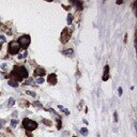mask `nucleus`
<instances>
[{
	"instance_id": "b1692460",
	"label": "nucleus",
	"mask_w": 137,
	"mask_h": 137,
	"mask_svg": "<svg viewBox=\"0 0 137 137\" xmlns=\"http://www.w3.org/2000/svg\"><path fill=\"white\" fill-rule=\"evenodd\" d=\"M5 123V121L4 120H2V121H0V129H2V126H3V124Z\"/></svg>"
},
{
	"instance_id": "412c9836",
	"label": "nucleus",
	"mask_w": 137,
	"mask_h": 137,
	"mask_svg": "<svg viewBox=\"0 0 137 137\" xmlns=\"http://www.w3.org/2000/svg\"><path fill=\"white\" fill-rule=\"evenodd\" d=\"M36 84H43V83H44V78H38L36 80Z\"/></svg>"
},
{
	"instance_id": "20e7f679",
	"label": "nucleus",
	"mask_w": 137,
	"mask_h": 137,
	"mask_svg": "<svg viewBox=\"0 0 137 137\" xmlns=\"http://www.w3.org/2000/svg\"><path fill=\"white\" fill-rule=\"evenodd\" d=\"M19 49H20V46L17 42H10L9 43L8 50L10 53V55H17L19 53Z\"/></svg>"
},
{
	"instance_id": "393cba45",
	"label": "nucleus",
	"mask_w": 137,
	"mask_h": 137,
	"mask_svg": "<svg viewBox=\"0 0 137 137\" xmlns=\"http://www.w3.org/2000/svg\"><path fill=\"white\" fill-rule=\"evenodd\" d=\"M114 117H115V121L117 122L118 121V115H117V112H115V114H114Z\"/></svg>"
},
{
	"instance_id": "4be33fe9",
	"label": "nucleus",
	"mask_w": 137,
	"mask_h": 137,
	"mask_svg": "<svg viewBox=\"0 0 137 137\" xmlns=\"http://www.w3.org/2000/svg\"><path fill=\"white\" fill-rule=\"evenodd\" d=\"M7 68H8V64H7V63H2V64H1V68H2L3 71H5V70H7Z\"/></svg>"
},
{
	"instance_id": "39448f33",
	"label": "nucleus",
	"mask_w": 137,
	"mask_h": 137,
	"mask_svg": "<svg viewBox=\"0 0 137 137\" xmlns=\"http://www.w3.org/2000/svg\"><path fill=\"white\" fill-rule=\"evenodd\" d=\"M70 38H71V31H68V28L63 29V31H62V33H61V36H60L61 42L63 44H65L66 42L70 40Z\"/></svg>"
},
{
	"instance_id": "ddd939ff",
	"label": "nucleus",
	"mask_w": 137,
	"mask_h": 137,
	"mask_svg": "<svg viewBox=\"0 0 137 137\" xmlns=\"http://www.w3.org/2000/svg\"><path fill=\"white\" fill-rule=\"evenodd\" d=\"M14 104H15V100L13 99V97H10V99H9V102H8V106L12 107Z\"/></svg>"
},
{
	"instance_id": "f3484780",
	"label": "nucleus",
	"mask_w": 137,
	"mask_h": 137,
	"mask_svg": "<svg viewBox=\"0 0 137 137\" xmlns=\"http://www.w3.org/2000/svg\"><path fill=\"white\" fill-rule=\"evenodd\" d=\"M42 122H43L44 124L48 125V126H50V125H51V121H48L47 119H43V120H42Z\"/></svg>"
},
{
	"instance_id": "aec40b11",
	"label": "nucleus",
	"mask_w": 137,
	"mask_h": 137,
	"mask_svg": "<svg viewBox=\"0 0 137 137\" xmlns=\"http://www.w3.org/2000/svg\"><path fill=\"white\" fill-rule=\"evenodd\" d=\"M31 84H33V79L32 78H28L27 80L25 81V85H31Z\"/></svg>"
},
{
	"instance_id": "2eb2a0df",
	"label": "nucleus",
	"mask_w": 137,
	"mask_h": 137,
	"mask_svg": "<svg viewBox=\"0 0 137 137\" xmlns=\"http://www.w3.org/2000/svg\"><path fill=\"white\" fill-rule=\"evenodd\" d=\"M72 20H73V15L68 14V19H66V22H68V25H71V24H72Z\"/></svg>"
},
{
	"instance_id": "6ab92c4d",
	"label": "nucleus",
	"mask_w": 137,
	"mask_h": 137,
	"mask_svg": "<svg viewBox=\"0 0 137 137\" xmlns=\"http://www.w3.org/2000/svg\"><path fill=\"white\" fill-rule=\"evenodd\" d=\"M27 55H28V53H27V51H25V53L23 54V55H18V59H23V58H26V57H27Z\"/></svg>"
},
{
	"instance_id": "7ed1b4c3",
	"label": "nucleus",
	"mask_w": 137,
	"mask_h": 137,
	"mask_svg": "<svg viewBox=\"0 0 137 137\" xmlns=\"http://www.w3.org/2000/svg\"><path fill=\"white\" fill-rule=\"evenodd\" d=\"M30 41H31L30 36H28V34H24V36L18 38L17 43L19 44V46L22 47V48L26 49L29 46V44H30Z\"/></svg>"
},
{
	"instance_id": "a878e982",
	"label": "nucleus",
	"mask_w": 137,
	"mask_h": 137,
	"mask_svg": "<svg viewBox=\"0 0 137 137\" xmlns=\"http://www.w3.org/2000/svg\"><path fill=\"white\" fill-rule=\"evenodd\" d=\"M63 112H65V115H70V110H68V109H65V108H64Z\"/></svg>"
},
{
	"instance_id": "a211bd4d",
	"label": "nucleus",
	"mask_w": 137,
	"mask_h": 137,
	"mask_svg": "<svg viewBox=\"0 0 137 137\" xmlns=\"http://www.w3.org/2000/svg\"><path fill=\"white\" fill-rule=\"evenodd\" d=\"M26 93L28 94V95H30V97H36V92H32V91H29V90H27V91H26Z\"/></svg>"
},
{
	"instance_id": "dca6fc26",
	"label": "nucleus",
	"mask_w": 137,
	"mask_h": 137,
	"mask_svg": "<svg viewBox=\"0 0 137 137\" xmlns=\"http://www.w3.org/2000/svg\"><path fill=\"white\" fill-rule=\"evenodd\" d=\"M17 123H18V120H16V119L11 120V125H12L13 127H15L16 125H17Z\"/></svg>"
},
{
	"instance_id": "f8f14e48",
	"label": "nucleus",
	"mask_w": 137,
	"mask_h": 137,
	"mask_svg": "<svg viewBox=\"0 0 137 137\" xmlns=\"http://www.w3.org/2000/svg\"><path fill=\"white\" fill-rule=\"evenodd\" d=\"M33 106L36 107V108H39V109H42V108H43V105L41 104L39 101H36V102H34V103H33Z\"/></svg>"
},
{
	"instance_id": "1a4fd4ad",
	"label": "nucleus",
	"mask_w": 137,
	"mask_h": 137,
	"mask_svg": "<svg viewBox=\"0 0 137 137\" xmlns=\"http://www.w3.org/2000/svg\"><path fill=\"white\" fill-rule=\"evenodd\" d=\"M63 54L65 55V56H68V57H72L74 55V51H73V49H65V50L63 51Z\"/></svg>"
},
{
	"instance_id": "6e6552de",
	"label": "nucleus",
	"mask_w": 137,
	"mask_h": 137,
	"mask_svg": "<svg viewBox=\"0 0 137 137\" xmlns=\"http://www.w3.org/2000/svg\"><path fill=\"white\" fill-rule=\"evenodd\" d=\"M108 78H109V66L108 65H105L104 74H103V80L106 81V80H108Z\"/></svg>"
},
{
	"instance_id": "f257e3e1",
	"label": "nucleus",
	"mask_w": 137,
	"mask_h": 137,
	"mask_svg": "<svg viewBox=\"0 0 137 137\" xmlns=\"http://www.w3.org/2000/svg\"><path fill=\"white\" fill-rule=\"evenodd\" d=\"M10 75L11 77L15 78V80L18 83V81H22L26 77H28V71L24 66H15Z\"/></svg>"
},
{
	"instance_id": "c85d7f7f",
	"label": "nucleus",
	"mask_w": 137,
	"mask_h": 137,
	"mask_svg": "<svg viewBox=\"0 0 137 137\" xmlns=\"http://www.w3.org/2000/svg\"><path fill=\"white\" fill-rule=\"evenodd\" d=\"M118 92H119V95H121V94H122V89L119 88V89H118Z\"/></svg>"
},
{
	"instance_id": "423d86ee",
	"label": "nucleus",
	"mask_w": 137,
	"mask_h": 137,
	"mask_svg": "<svg viewBox=\"0 0 137 137\" xmlns=\"http://www.w3.org/2000/svg\"><path fill=\"white\" fill-rule=\"evenodd\" d=\"M45 70L42 68H38L34 70V72H33V75L34 76H43V75H45Z\"/></svg>"
},
{
	"instance_id": "5701e85b",
	"label": "nucleus",
	"mask_w": 137,
	"mask_h": 137,
	"mask_svg": "<svg viewBox=\"0 0 137 137\" xmlns=\"http://www.w3.org/2000/svg\"><path fill=\"white\" fill-rule=\"evenodd\" d=\"M49 112H53V114H54V115H55V116H57V117H58V116H59V115H58V114H57V112H55V110H54V109H49Z\"/></svg>"
},
{
	"instance_id": "9b49d317",
	"label": "nucleus",
	"mask_w": 137,
	"mask_h": 137,
	"mask_svg": "<svg viewBox=\"0 0 137 137\" xmlns=\"http://www.w3.org/2000/svg\"><path fill=\"white\" fill-rule=\"evenodd\" d=\"M72 3L74 5H76L78 9H83V2H80V1H72Z\"/></svg>"
},
{
	"instance_id": "4468645a",
	"label": "nucleus",
	"mask_w": 137,
	"mask_h": 137,
	"mask_svg": "<svg viewBox=\"0 0 137 137\" xmlns=\"http://www.w3.org/2000/svg\"><path fill=\"white\" fill-rule=\"evenodd\" d=\"M80 133H81V135H84V136H87L88 135V130L86 129V127H83V129L80 130Z\"/></svg>"
},
{
	"instance_id": "f03ea898",
	"label": "nucleus",
	"mask_w": 137,
	"mask_h": 137,
	"mask_svg": "<svg viewBox=\"0 0 137 137\" xmlns=\"http://www.w3.org/2000/svg\"><path fill=\"white\" fill-rule=\"evenodd\" d=\"M23 125L26 129V131H28V132H32V131H34L36 129H38V123H36V121L27 119V118L23 120Z\"/></svg>"
},
{
	"instance_id": "c756f323",
	"label": "nucleus",
	"mask_w": 137,
	"mask_h": 137,
	"mask_svg": "<svg viewBox=\"0 0 137 137\" xmlns=\"http://www.w3.org/2000/svg\"><path fill=\"white\" fill-rule=\"evenodd\" d=\"M0 39L2 41H5V38H4V36H0Z\"/></svg>"
},
{
	"instance_id": "0eeeda50",
	"label": "nucleus",
	"mask_w": 137,
	"mask_h": 137,
	"mask_svg": "<svg viewBox=\"0 0 137 137\" xmlns=\"http://www.w3.org/2000/svg\"><path fill=\"white\" fill-rule=\"evenodd\" d=\"M48 83L50 85H56L57 84V76H56V74H49L48 75Z\"/></svg>"
},
{
	"instance_id": "7c9ffc66",
	"label": "nucleus",
	"mask_w": 137,
	"mask_h": 137,
	"mask_svg": "<svg viewBox=\"0 0 137 137\" xmlns=\"http://www.w3.org/2000/svg\"><path fill=\"white\" fill-rule=\"evenodd\" d=\"M1 47H2V44L0 43V49H1Z\"/></svg>"
},
{
	"instance_id": "9d476101",
	"label": "nucleus",
	"mask_w": 137,
	"mask_h": 137,
	"mask_svg": "<svg viewBox=\"0 0 137 137\" xmlns=\"http://www.w3.org/2000/svg\"><path fill=\"white\" fill-rule=\"evenodd\" d=\"M9 85L12 86V87H14V88L18 87V83L16 80H13V79H10V80H9Z\"/></svg>"
},
{
	"instance_id": "cd10ccee",
	"label": "nucleus",
	"mask_w": 137,
	"mask_h": 137,
	"mask_svg": "<svg viewBox=\"0 0 137 137\" xmlns=\"http://www.w3.org/2000/svg\"><path fill=\"white\" fill-rule=\"evenodd\" d=\"M17 112H13V114H12V116H13V117H17Z\"/></svg>"
},
{
	"instance_id": "2f4dec72",
	"label": "nucleus",
	"mask_w": 137,
	"mask_h": 137,
	"mask_svg": "<svg viewBox=\"0 0 137 137\" xmlns=\"http://www.w3.org/2000/svg\"><path fill=\"white\" fill-rule=\"evenodd\" d=\"M74 137H76V136H74Z\"/></svg>"
},
{
	"instance_id": "bb28decb",
	"label": "nucleus",
	"mask_w": 137,
	"mask_h": 137,
	"mask_svg": "<svg viewBox=\"0 0 137 137\" xmlns=\"http://www.w3.org/2000/svg\"><path fill=\"white\" fill-rule=\"evenodd\" d=\"M58 108L60 109V110H62V112L64 110V107H63V106H61V105H59V106H58Z\"/></svg>"
}]
</instances>
